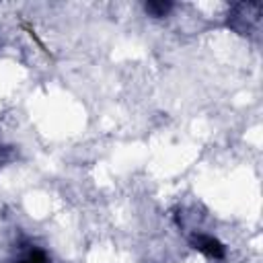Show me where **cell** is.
Segmentation results:
<instances>
[{
	"mask_svg": "<svg viewBox=\"0 0 263 263\" xmlns=\"http://www.w3.org/2000/svg\"><path fill=\"white\" fill-rule=\"evenodd\" d=\"M191 245H193L197 251H201L203 255L212 257V259H222V257H224V245H222L218 238H214L212 234L195 232V234L191 236Z\"/></svg>",
	"mask_w": 263,
	"mask_h": 263,
	"instance_id": "obj_1",
	"label": "cell"
},
{
	"mask_svg": "<svg viewBox=\"0 0 263 263\" xmlns=\"http://www.w3.org/2000/svg\"><path fill=\"white\" fill-rule=\"evenodd\" d=\"M171 10L168 2H148L146 4V12H150L152 16H164Z\"/></svg>",
	"mask_w": 263,
	"mask_h": 263,
	"instance_id": "obj_2",
	"label": "cell"
},
{
	"mask_svg": "<svg viewBox=\"0 0 263 263\" xmlns=\"http://www.w3.org/2000/svg\"><path fill=\"white\" fill-rule=\"evenodd\" d=\"M16 263H49V259L45 257V253H41V251H29L23 259H18Z\"/></svg>",
	"mask_w": 263,
	"mask_h": 263,
	"instance_id": "obj_3",
	"label": "cell"
}]
</instances>
